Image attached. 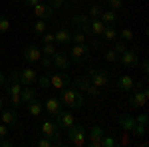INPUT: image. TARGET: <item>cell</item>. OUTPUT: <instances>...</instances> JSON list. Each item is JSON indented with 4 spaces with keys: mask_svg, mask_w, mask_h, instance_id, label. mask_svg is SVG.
I'll list each match as a JSON object with an SVG mask.
<instances>
[{
    "mask_svg": "<svg viewBox=\"0 0 149 147\" xmlns=\"http://www.w3.org/2000/svg\"><path fill=\"white\" fill-rule=\"evenodd\" d=\"M60 102H62V105H68L72 109H80V107H84V103H86V98H84V93H81L80 90L66 86V88L62 90Z\"/></svg>",
    "mask_w": 149,
    "mask_h": 147,
    "instance_id": "6da1fadb",
    "label": "cell"
},
{
    "mask_svg": "<svg viewBox=\"0 0 149 147\" xmlns=\"http://www.w3.org/2000/svg\"><path fill=\"white\" fill-rule=\"evenodd\" d=\"M60 127H58L56 121H52V119H44L42 125H40V129H38V135H44L48 137L50 141H52V145H64V141H62V137H60Z\"/></svg>",
    "mask_w": 149,
    "mask_h": 147,
    "instance_id": "7a4b0ae2",
    "label": "cell"
},
{
    "mask_svg": "<svg viewBox=\"0 0 149 147\" xmlns=\"http://www.w3.org/2000/svg\"><path fill=\"white\" fill-rule=\"evenodd\" d=\"M86 74H88V79L92 82L95 88H107V84H109V76H107V72L102 68H95V66H92V68L86 70Z\"/></svg>",
    "mask_w": 149,
    "mask_h": 147,
    "instance_id": "3957f363",
    "label": "cell"
},
{
    "mask_svg": "<svg viewBox=\"0 0 149 147\" xmlns=\"http://www.w3.org/2000/svg\"><path fill=\"white\" fill-rule=\"evenodd\" d=\"M137 86V90L133 91L131 95H129V100H127V103H129V107H133V109H137V107H143L145 103H147V88H145V84L143 82H139V84H135Z\"/></svg>",
    "mask_w": 149,
    "mask_h": 147,
    "instance_id": "277c9868",
    "label": "cell"
},
{
    "mask_svg": "<svg viewBox=\"0 0 149 147\" xmlns=\"http://www.w3.org/2000/svg\"><path fill=\"white\" fill-rule=\"evenodd\" d=\"M68 139H70V143L72 145H76V147H84V145H88V133H86V129L81 127V125H72L68 129Z\"/></svg>",
    "mask_w": 149,
    "mask_h": 147,
    "instance_id": "5b68a950",
    "label": "cell"
},
{
    "mask_svg": "<svg viewBox=\"0 0 149 147\" xmlns=\"http://www.w3.org/2000/svg\"><path fill=\"white\" fill-rule=\"evenodd\" d=\"M68 54H70V60H74L76 64H84V62L90 60V46L88 44H74Z\"/></svg>",
    "mask_w": 149,
    "mask_h": 147,
    "instance_id": "8992f818",
    "label": "cell"
},
{
    "mask_svg": "<svg viewBox=\"0 0 149 147\" xmlns=\"http://www.w3.org/2000/svg\"><path fill=\"white\" fill-rule=\"evenodd\" d=\"M22 82H20V78H18V70H12L10 76L6 78V82H4V90H6V95H14V93H20L22 91Z\"/></svg>",
    "mask_w": 149,
    "mask_h": 147,
    "instance_id": "52a82bcc",
    "label": "cell"
},
{
    "mask_svg": "<svg viewBox=\"0 0 149 147\" xmlns=\"http://www.w3.org/2000/svg\"><path fill=\"white\" fill-rule=\"evenodd\" d=\"M74 88L80 90V91H84V93H88V95H92V98L100 95V88H95L88 78H76L74 79Z\"/></svg>",
    "mask_w": 149,
    "mask_h": 147,
    "instance_id": "ba28073f",
    "label": "cell"
},
{
    "mask_svg": "<svg viewBox=\"0 0 149 147\" xmlns=\"http://www.w3.org/2000/svg\"><path fill=\"white\" fill-rule=\"evenodd\" d=\"M119 62H121V66H123V68H127V70L137 68V64H139L137 50H129V48H127L123 54H119Z\"/></svg>",
    "mask_w": 149,
    "mask_h": 147,
    "instance_id": "9c48e42d",
    "label": "cell"
},
{
    "mask_svg": "<svg viewBox=\"0 0 149 147\" xmlns=\"http://www.w3.org/2000/svg\"><path fill=\"white\" fill-rule=\"evenodd\" d=\"M72 22H74V26H76L80 32H84V34L88 36V38H90V36H93L92 26H90V16H88V14H74Z\"/></svg>",
    "mask_w": 149,
    "mask_h": 147,
    "instance_id": "30bf717a",
    "label": "cell"
},
{
    "mask_svg": "<svg viewBox=\"0 0 149 147\" xmlns=\"http://www.w3.org/2000/svg\"><path fill=\"white\" fill-rule=\"evenodd\" d=\"M72 84V79H70L68 74H64V72H58V74H52L50 72V88H56V90H64L66 86Z\"/></svg>",
    "mask_w": 149,
    "mask_h": 147,
    "instance_id": "8fae6325",
    "label": "cell"
},
{
    "mask_svg": "<svg viewBox=\"0 0 149 147\" xmlns=\"http://www.w3.org/2000/svg\"><path fill=\"white\" fill-rule=\"evenodd\" d=\"M52 66L56 70H68L72 66V60H70V54L68 52H60L58 50L56 54L52 56Z\"/></svg>",
    "mask_w": 149,
    "mask_h": 147,
    "instance_id": "7c38bea8",
    "label": "cell"
},
{
    "mask_svg": "<svg viewBox=\"0 0 149 147\" xmlns=\"http://www.w3.org/2000/svg\"><path fill=\"white\" fill-rule=\"evenodd\" d=\"M32 10H34V14L40 18V20H50V18L54 16V8H52L48 2H44V0H40Z\"/></svg>",
    "mask_w": 149,
    "mask_h": 147,
    "instance_id": "4fadbf2b",
    "label": "cell"
},
{
    "mask_svg": "<svg viewBox=\"0 0 149 147\" xmlns=\"http://www.w3.org/2000/svg\"><path fill=\"white\" fill-rule=\"evenodd\" d=\"M40 58H42V50H40V46L28 44L26 48H24V60H26L28 64H36V62H40Z\"/></svg>",
    "mask_w": 149,
    "mask_h": 147,
    "instance_id": "5bb4252c",
    "label": "cell"
},
{
    "mask_svg": "<svg viewBox=\"0 0 149 147\" xmlns=\"http://www.w3.org/2000/svg\"><path fill=\"white\" fill-rule=\"evenodd\" d=\"M56 123H58V127H60L62 131H68L70 127L74 125V115H72L70 111H64V109H62V111L56 115Z\"/></svg>",
    "mask_w": 149,
    "mask_h": 147,
    "instance_id": "9a60e30c",
    "label": "cell"
},
{
    "mask_svg": "<svg viewBox=\"0 0 149 147\" xmlns=\"http://www.w3.org/2000/svg\"><path fill=\"white\" fill-rule=\"evenodd\" d=\"M105 135V131H103V127L100 125H95L90 129V133H88V143L92 147H102V137Z\"/></svg>",
    "mask_w": 149,
    "mask_h": 147,
    "instance_id": "2e32d148",
    "label": "cell"
},
{
    "mask_svg": "<svg viewBox=\"0 0 149 147\" xmlns=\"http://www.w3.org/2000/svg\"><path fill=\"white\" fill-rule=\"evenodd\" d=\"M0 119H2V123L8 125V127H16V125H18V113H16L14 107L2 109V111H0Z\"/></svg>",
    "mask_w": 149,
    "mask_h": 147,
    "instance_id": "e0dca14e",
    "label": "cell"
},
{
    "mask_svg": "<svg viewBox=\"0 0 149 147\" xmlns=\"http://www.w3.org/2000/svg\"><path fill=\"white\" fill-rule=\"evenodd\" d=\"M44 109H46L52 117H56L58 113L62 111V102H60V98H56V95H50L46 100V103H44Z\"/></svg>",
    "mask_w": 149,
    "mask_h": 147,
    "instance_id": "ac0fdd59",
    "label": "cell"
},
{
    "mask_svg": "<svg viewBox=\"0 0 149 147\" xmlns=\"http://www.w3.org/2000/svg\"><path fill=\"white\" fill-rule=\"evenodd\" d=\"M18 78L22 82V86H32V84H36L38 74H36V70L26 68V70H18Z\"/></svg>",
    "mask_w": 149,
    "mask_h": 147,
    "instance_id": "d6986e66",
    "label": "cell"
},
{
    "mask_svg": "<svg viewBox=\"0 0 149 147\" xmlns=\"http://www.w3.org/2000/svg\"><path fill=\"white\" fill-rule=\"evenodd\" d=\"M54 38H56V44H72V30L70 28H58L54 32Z\"/></svg>",
    "mask_w": 149,
    "mask_h": 147,
    "instance_id": "ffe728a7",
    "label": "cell"
},
{
    "mask_svg": "<svg viewBox=\"0 0 149 147\" xmlns=\"http://www.w3.org/2000/svg\"><path fill=\"white\" fill-rule=\"evenodd\" d=\"M117 88L121 91H131L135 88V79L131 78V76H119L117 78Z\"/></svg>",
    "mask_w": 149,
    "mask_h": 147,
    "instance_id": "44dd1931",
    "label": "cell"
},
{
    "mask_svg": "<svg viewBox=\"0 0 149 147\" xmlns=\"http://www.w3.org/2000/svg\"><path fill=\"white\" fill-rule=\"evenodd\" d=\"M119 125H121L123 131L131 133V129L135 127V117H131V115H127V113H121V115H119Z\"/></svg>",
    "mask_w": 149,
    "mask_h": 147,
    "instance_id": "7402d4cb",
    "label": "cell"
},
{
    "mask_svg": "<svg viewBox=\"0 0 149 147\" xmlns=\"http://www.w3.org/2000/svg\"><path fill=\"white\" fill-rule=\"evenodd\" d=\"M100 20H102L105 26H115V22H117V12L113 10H102V14H100Z\"/></svg>",
    "mask_w": 149,
    "mask_h": 147,
    "instance_id": "603a6c76",
    "label": "cell"
},
{
    "mask_svg": "<svg viewBox=\"0 0 149 147\" xmlns=\"http://www.w3.org/2000/svg\"><path fill=\"white\" fill-rule=\"evenodd\" d=\"M20 98H22V103H30V102H34L36 98H38V93H36L34 88H30V86H24L22 91H20Z\"/></svg>",
    "mask_w": 149,
    "mask_h": 147,
    "instance_id": "cb8c5ba5",
    "label": "cell"
},
{
    "mask_svg": "<svg viewBox=\"0 0 149 147\" xmlns=\"http://www.w3.org/2000/svg\"><path fill=\"white\" fill-rule=\"evenodd\" d=\"M90 26H92V32L95 38H102L103 34V28H105V24L100 20V18H90Z\"/></svg>",
    "mask_w": 149,
    "mask_h": 147,
    "instance_id": "d4e9b609",
    "label": "cell"
},
{
    "mask_svg": "<svg viewBox=\"0 0 149 147\" xmlns=\"http://www.w3.org/2000/svg\"><path fill=\"white\" fill-rule=\"evenodd\" d=\"M26 105H28V113L32 117H38V115H42V111H44V105H42V102H38V100L26 103Z\"/></svg>",
    "mask_w": 149,
    "mask_h": 147,
    "instance_id": "484cf974",
    "label": "cell"
},
{
    "mask_svg": "<svg viewBox=\"0 0 149 147\" xmlns=\"http://www.w3.org/2000/svg\"><path fill=\"white\" fill-rule=\"evenodd\" d=\"M102 38H105L107 42H115V40H117V30H115V26H105Z\"/></svg>",
    "mask_w": 149,
    "mask_h": 147,
    "instance_id": "4316f807",
    "label": "cell"
},
{
    "mask_svg": "<svg viewBox=\"0 0 149 147\" xmlns=\"http://www.w3.org/2000/svg\"><path fill=\"white\" fill-rule=\"evenodd\" d=\"M86 40H88V36L84 32H80L78 28L72 32V44H86Z\"/></svg>",
    "mask_w": 149,
    "mask_h": 147,
    "instance_id": "83f0119b",
    "label": "cell"
},
{
    "mask_svg": "<svg viewBox=\"0 0 149 147\" xmlns=\"http://www.w3.org/2000/svg\"><path fill=\"white\" fill-rule=\"evenodd\" d=\"M36 82H38V86H40L42 90H48V88H50V70H48L46 74H42L40 78H36Z\"/></svg>",
    "mask_w": 149,
    "mask_h": 147,
    "instance_id": "f1b7e54d",
    "label": "cell"
},
{
    "mask_svg": "<svg viewBox=\"0 0 149 147\" xmlns=\"http://www.w3.org/2000/svg\"><path fill=\"white\" fill-rule=\"evenodd\" d=\"M40 50H42V54H44V56H54V54L58 52L56 42H52V44H44L42 48H40Z\"/></svg>",
    "mask_w": 149,
    "mask_h": 147,
    "instance_id": "f546056e",
    "label": "cell"
},
{
    "mask_svg": "<svg viewBox=\"0 0 149 147\" xmlns=\"http://www.w3.org/2000/svg\"><path fill=\"white\" fill-rule=\"evenodd\" d=\"M10 32V20L6 16H0V34H8Z\"/></svg>",
    "mask_w": 149,
    "mask_h": 147,
    "instance_id": "4dcf8cb0",
    "label": "cell"
},
{
    "mask_svg": "<svg viewBox=\"0 0 149 147\" xmlns=\"http://www.w3.org/2000/svg\"><path fill=\"white\" fill-rule=\"evenodd\" d=\"M105 2H107L109 10H113V12H119L123 8V0H105Z\"/></svg>",
    "mask_w": 149,
    "mask_h": 147,
    "instance_id": "1f68e13d",
    "label": "cell"
},
{
    "mask_svg": "<svg viewBox=\"0 0 149 147\" xmlns=\"http://www.w3.org/2000/svg\"><path fill=\"white\" fill-rule=\"evenodd\" d=\"M44 32H46V22H44V20H40V18H38V22L34 24V34L42 36V34H44Z\"/></svg>",
    "mask_w": 149,
    "mask_h": 147,
    "instance_id": "d6a6232c",
    "label": "cell"
},
{
    "mask_svg": "<svg viewBox=\"0 0 149 147\" xmlns=\"http://www.w3.org/2000/svg\"><path fill=\"white\" fill-rule=\"evenodd\" d=\"M100 14H102V6L100 4H90V18H100Z\"/></svg>",
    "mask_w": 149,
    "mask_h": 147,
    "instance_id": "836d02e7",
    "label": "cell"
},
{
    "mask_svg": "<svg viewBox=\"0 0 149 147\" xmlns=\"http://www.w3.org/2000/svg\"><path fill=\"white\" fill-rule=\"evenodd\" d=\"M105 60H107L109 64H115V62H119V54H117L115 50H107V52H105Z\"/></svg>",
    "mask_w": 149,
    "mask_h": 147,
    "instance_id": "e575fe53",
    "label": "cell"
},
{
    "mask_svg": "<svg viewBox=\"0 0 149 147\" xmlns=\"http://www.w3.org/2000/svg\"><path fill=\"white\" fill-rule=\"evenodd\" d=\"M117 36H121L123 42H131V40H133V32H131L129 28H123L121 32H117Z\"/></svg>",
    "mask_w": 149,
    "mask_h": 147,
    "instance_id": "d590c367",
    "label": "cell"
},
{
    "mask_svg": "<svg viewBox=\"0 0 149 147\" xmlns=\"http://www.w3.org/2000/svg\"><path fill=\"white\" fill-rule=\"evenodd\" d=\"M115 145H117V141L113 137H107V135L102 137V147H115Z\"/></svg>",
    "mask_w": 149,
    "mask_h": 147,
    "instance_id": "8d00e7d4",
    "label": "cell"
},
{
    "mask_svg": "<svg viewBox=\"0 0 149 147\" xmlns=\"http://www.w3.org/2000/svg\"><path fill=\"white\" fill-rule=\"evenodd\" d=\"M40 62H42V66H44L46 70H52V68H54V66H52V56H44V54H42Z\"/></svg>",
    "mask_w": 149,
    "mask_h": 147,
    "instance_id": "74e56055",
    "label": "cell"
},
{
    "mask_svg": "<svg viewBox=\"0 0 149 147\" xmlns=\"http://www.w3.org/2000/svg\"><path fill=\"white\" fill-rule=\"evenodd\" d=\"M42 42H44V44H52V42H56V38H54V34H52V32H44V34H42Z\"/></svg>",
    "mask_w": 149,
    "mask_h": 147,
    "instance_id": "f35d334b",
    "label": "cell"
},
{
    "mask_svg": "<svg viewBox=\"0 0 149 147\" xmlns=\"http://www.w3.org/2000/svg\"><path fill=\"white\" fill-rule=\"evenodd\" d=\"M36 145L38 147H52V141L48 139V137H44V135H40V139L36 141Z\"/></svg>",
    "mask_w": 149,
    "mask_h": 147,
    "instance_id": "ab89813d",
    "label": "cell"
},
{
    "mask_svg": "<svg viewBox=\"0 0 149 147\" xmlns=\"http://www.w3.org/2000/svg\"><path fill=\"white\" fill-rule=\"evenodd\" d=\"M113 50L117 52V54H123V52L127 50V44L123 42V40H119V42H115V48H113Z\"/></svg>",
    "mask_w": 149,
    "mask_h": 147,
    "instance_id": "60d3db41",
    "label": "cell"
},
{
    "mask_svg": "<svg viewBox=\"0 0 149 147\" xmlns=\"http://www.w3.org/2000/svg\"><path fill=\"white\" fill-rule=\"evenodd\" d=\"M8 133H10V127L4 125V123H0V139H2V137H8Z\"/></svg>",
    "mask_w": 149,
    "mask_h": 147,
    "instance_id": "b9f144b4",
    "label": "cell"
},
{
    "mask_svg": "<svg viewBox=\"0 0 149 147\" xmlns=\"http://www.w3.org/2000/svg\"><path fill=\"white\" fill-rule=\"evenodd\" d=\"M48 4H50L52 8H60V6L66 4V0H48Z\"/></svg>",
    "mask_w": 149,
    "mask_h": 147,
    "instance_id": "7bdbcfd3",
    "label": "cell"
},
{
    "mask_svg": "<svg viewBox=\"0 0 149 147\" xmlns=\"http://www.w3.org/2000/svg\"><path fill=\"white\" fill-rule=\"evenodd\" d=\"M147 117H149V115H145V113H143V115L135 117V121H137V123H143V125H145V123H147Z\"/></svg>",
    "mask_w": 149,
    "mask_h": 147,
    "instance_id": "ee69618b",
    "label": "cell"
},
{
    "mask_svg": "<svg viewBox=\"0 0 149 147\" xmlns=\"http://www.w3.org/2000/svg\"><path fill=\"white\" fill-rule=\"evenodd\" d=\"M10 145H12L10 139H6V137H2V139H0V147H10Z\"/></svg>",
    "mask_w": 149,
    "mask_h": 147,
    "instance_id": "f6af8a7d",
    "label": "cell"
},
{
    "mask_svg": "<svg viewBox=\"0 0 149 147\" xmlns=\"http://www.w3.org/2000/svg\"><path fill=\"white\" fill-rule=\"evenodd\" d=\"M38 2H40V0H24V4H26V6H30V8H34Z\"/></svg>",
    "mask_w": 149,
    "mask_h": 147,
    "instance_id": "bcb514c9",
    "label": "cell"
},
{
    "mask_svg": "<svg viewBox=\"0 0 149 147\" xmlns=\"http://www.w3.org/2000/svg\"><path fill=\"white\" fill-rule=\"evenodd\" d=\"M141 68H143V72H145V74L149 72V62H147V60H143V62H141Z\"/></svg>",
    "mask_w": 149,
    "mask_h": 147,
    "instance_id": "7dc6e473",
    "label": "cell"
},
{
    "mask_svg": "<svg viewBox=\"0 0 149 147\" xmlns=\"http://www.w3.org/2000/svg\"><path fill=\"white\" fill-rule=\"evenodd\" d=\"M4 105H6V95H0V111L4 109Z\"/></svg>",
    "mask_w": 149,
    "mask_h": 147,
    "instance_id": "c3c4849f",
    "label": "cell"
},
{
    "mask_svg": "<svg viewBox=\"0 0 149 147\" xmlns=\"http://www.w3.org/2000/svg\"><path fill=\"white\" fill-rule=\"evenodd\" d=\"M4 82H6V76H4V74L0 72V86H4Z\"/></svg>",
    "mask_w": 149,
    "mask_h": 147,
    "instance_id": "681fc988",
    "label": "cell"
},
{
    "mask_svg": "<svg viewBox=\"0 0 149 147\" xmlns=\"http://www.w3.org/2000/svg\"><path fill=\"white\" fill-rule=\"evenodd\" d=\"M12 2H22V0H12Z\"/></svg>",
    "mask_w": 149,
    "mask_h": 147,
    "instance_id": "f907efd6",
    "label": "cell"
},
{
    "mask_svg": "<svg viewBox=\"0 0 149 147\" xmlns=\"http://www.w3.org/2000/svg\"><path fill=\"white\" fill-rule=\"evenodd\" d=\"M46 2H48V0H46Z\"/></svg>",
    "mask_w": 149,
    "mask_h": 147,
    "instance_id": "816d5d0a",
    "label": "cell"
}]
</instances>
